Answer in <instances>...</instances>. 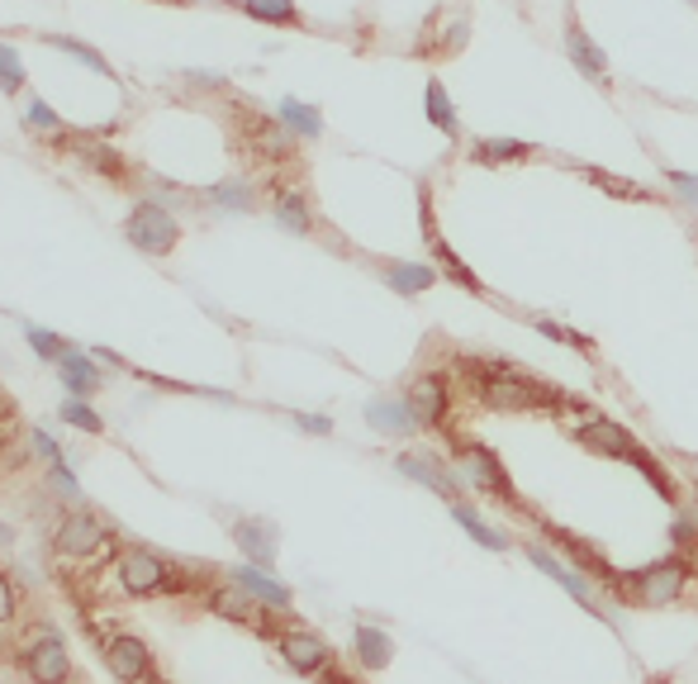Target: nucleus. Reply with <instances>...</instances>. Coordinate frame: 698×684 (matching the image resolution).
Here are the masks:
<instances>
[{
    "label": "nucleus",
    "mask_w": 698,
    "mask_h": 684,
    "mask_svg": "<svg viewBox=\"0 0 698 684\" xmlns=\"http://www.w3.org/2000/svg\"><path fill=\"white\" fill-rule=\"evenodd\" d=\"M105 656H110V670H114V675L128 680V684L148 675V647H143L138 637H114L110 647H105Z\"/></svg>",
    "instance_id": "4468645a"
},
{
    "label": "nucleus",
    "mask_w": 698,
    "mask_h": 684,
    "mask_svg": "<svg viewBox=\"0 0 698 684\" xmlns=\"http://www.w3.org/2000/svg\"><path fill=\"white\" fill-rule=\"evenodd\" d=\"M476 157L480 167H504V162H528L532 157V143H523V138H480L476 143Z\"/></svg>",
    "instance_id": "dca6fc26"
},
{
    "label": "nucleus",
    "mask_w": 698,
    "mask_h": 684,
    "mask_svg": "<svg viewBox=\"0 0 698 684\" xmlns=\"http://www.w3.org/2000/svg\"><path fill=\"white\" fill-rule=\"evenodd\" d=\"M52 485H58V490L68 494V499H76V494H82V490H76V480H72V476H68V471H62V466H52Z\"/></svg>",
    "instance_id": "58836bf2"
},
{
    "label": "nucleus",
    "mask_w": 698,
    "mask_h": 684,
    "mask_svg": "<svg viewBox=\"0 0 698 684\" xmlns=\"http://www.w3.org/2000/svg\"><path fill=\"white\" fill-rule=\"evenodd\" d=\"M409 410L418 418V428H428V424H442L446 418V380L442 376H418L414 386H409Z\"/></svg>",
    "instance_id": "1a4fd4ad"
},
{
    "label": "nucleus",
    "mask_w": 698,
    "mask_h": 684,
    "mask_svg": "<svg viewBox=\"0 0 698 684\" xmlns=\"http://www.w3.org/2000/svg\"><path fill=\"white\" fill-rule=\"evenodd\" d=\"M10 613H15V595H10V581L0 575V623H5Z\"/></svg>",
    "instance_id": "ea45409f"
},
{
    "label": "nucleus",
    "mask_w": 698,
    "mask_h": 684,
    "mask_svg": "<svg viewBox=\"0 0 698 684\" xmlns=\"http://www.w3.org/2000/svg\"><path fill=\"white\" fill-rule=\"evenodd\" d=\"M565 58H571L575 68L589 76V82H599V86L609 82V58H603V48L585 34V24H579L575 15L565 20Z\"/></svg>",
    "instance_id": "0eeeda50"
},
{
    "label": "nucleus",
    "mask_w": 698,
    "mask_h": 684,
    "mask_svg": "<svg viewBox=\"0 0 698 684\" xmlns=\"http://www.w3.org/2000/svg\"><path fill=\"white\" fill-rule=\"evenodd\" d=\"M366 418H371V428L385 432V438H404V432L418 428L409 400H394V394H376V400L366 404Z\"/></svg>",
    "instance_id": "9d476101"
},
{
    "label": "nucleus",
    "mask_w": 698,
    "mask_h": 684,
    "mask_svg": "<svg viewBox=\"0 0 698 684\" xmlns=\"http://www.w3.org/2000/svg\"><path fill=\"white\" fill-rule=\"evenodd\" d=\"M62 418H68L72 428H82V432H100V418L90 414L82 400H68V404H62Z\"/></svg>",
    "instance_id": "473e14b6"
},
{
    "label": "nucleus",
    "mask_w": 698,
    "mask_h": 684,
    "mask_svg": "<svg viewBox=\"0 0 698 684\" xmlns=\"http://www.w3.org/2000/svg\"><path fill=\"white\" fill-rule=\"evenodd\" d=\"M528 561L537 565V571H547L551 581H556V585H561L571 599H579V603H585L589 613H603V609H599V599L589 595V581H585V575H575L571 565H561L556 557H551V551H542V542H528Z\"/></svg>",
    "instance_id": "6e6552de"
},
{
    "label": "nucleus",
    "mask_w": 698,
    "mask_h": 684,
    "mask_svg": "<svg viewBox=\"0 0 698 684\" xmlns=\"http://www.w3.org/2000/svg\"><path fill=\"white\" fill-rule=\"evenodd\" d=\"M209 200L215 205H223V209H257V195L247 191V186H238V181H229V186H219V191H209Z\"/></svg>",
    "instance_id": "c756f323"
},
{
    "label": "nucleus",
    "mask_w": 698,
    "mask_h": 684,
    "mask_svg": "<svg viewBox=\"0 0 698 684\" xmlns=\"http://www.w3.org/2000/svg\"><path fill=\"white\" fill-rule=\"evenodd\" d=\"M281 124L290 129V134H299V138H319L323 134L319 110L305 105V100H281Z\"/></svg>",
    "instance_id": "6ab92c4d"
},
{
    "label": "nucleus",
    "mask_w": 698,
    "mask_h": 684,
    "mask_svg": "<svg viewBox=\"0 0 698 684\" xmlns=\"http://www.w3.org/2000/svg\"><path fill=\"white\" fill-rule=\"evenodd\" d=\"M215 613H223V618H238V623H257V609H253V595H247L243 585H223V589H215Z\"/></svg>",
    "instance_id": "412c9836"
},
{
    "label": "nucleus",
    "mask_w": 698,
    "mask_h": 684,
    "mask_svg": "<svg viewBox=\"0 0 698 684\" xmlns=\"http://www.w3.org/2000/svg\"><path fill=\"white\" fill-rule=\"evenodd\" d=\"M243 10L253 20H267V24H299L295 0H243Z\"/></svg>",
    "instance_id": "c85d7f7f"
},
{
    "label": "nucleus",
    "mask_w": 698,
    "mask_h": 684,
    "mask_svg": "<svg viewBox=\"0 0 698 684\" xmlns=\"http://www.w3.org/2000/svg\"><path fill=\"white\" fill-rule=\"evenodd\" d=\"M357 656H362L366 670H385L394 647H390L385 633H376V627H357Z\"/></svg>",
    "instance_id": "4be33fe9"
},
{
    "label": "nucleus",
    "mask_w": 698,
    "mask_h": 684,
    "mask_svg": "<svg viewBox=\"0 0 698 684\" xmlns=\"http://www.w3.org/2000/svg\"><path fill=\"white\" fill-rule=\"evenodd\" d=\"M394 466H400V476H409V480H418V485H428V490H438L446 504H456V499H461V485H456L452 471L442 466V456H432V452H404Z\"/></svg>",
    "instance_id": "39448f33"
},
{
    "label": "nucleus",
    "mask_w": 698,
    "mask_h": 684,
    "mask_svg": "<svg viewBox=\"0 0 698 684\" xmlns=\"http://www.w3.org/2000/svg\"><path fill=\"white\" fill-rule=\"evenodd\" d=\"M58 48H62V52H72V58H76V62H86V68H90V72H100V76H110V68H105V58H100V52H90V48H82V44H76V38H58Z\"/></svg>",
    "instance_id": "72a5a7b5"
},
{
    "label": "nucleus",
    "mask_w": 698,
    "mask_h": 684,
    "mask_svg": "<svg viewBox=\"0 0 698 684\" xmlns=\"http://www.w3.org/2000/svg\"><path fill=\"white\" fill-rule=\"evenodd\" d=\"M461 366H466V376L476 380L480 400L490 404V410L528 414V410H542V404H556V400H561V394L551 390V386H542V380H532V376H523V371H513V366H504V362L466 357Z\"/></svg>",
    "instance_id": "f257e3e1"
},
{
    "label": "nucleus",
    "mask_w": 698,
    "mask_h": 684,
    "mask_svg": "<svg viewBox=\"0 0 698 684\" xmlns=\"http://www.w3.org/2000/svg\"><path fill=\"white\" fill-rule=\"evenodd\" d=\"M424 110H428V124L442 129L446 138L461 134L456 129V105H452V96H446V86L438 82V76H428V86H424Z\"/></svg>",
    "instance_id": "2eb2a0df"
},
{
    "label": "nucleus",
    "mask_w": 698,
    "mask_h": 684,
    "mask_svg": "<svg viewBox=\"0 0 698 684\" xmlns=\"http://www.w3.org/2000/svg\"><path fill=\"white\" fill-rule=\"evenodd\" d=\"M579 442L589 447V452H603V456H623V462H637V438L617 424V418H589L585 428H579Z\"/></svg>",
    "instance_id": "423d86ee"
},
{
    "label": "nucleus",
    "mask_w": 698,
    "mask_h": 684,
    "mask_svg": "<svg viewBox=\"0 0 698 684\" xmlns=\"http://www.w3.org/2000/svg\"><path fill=\"white\" fill-rule=\"evenodd\" d=\"M452 513H456V523H461V528H466L470 537H476V542H480L485 551H504V547H509V537H504V533H494V528H485L480 513H476V509H466L461 499L452 504Z\"/></svg>",
    "instance_id": "b1692460"
},
{
    "label": "nucleus",
    "mask_w": 698,
    "mask_h": 684,
    "mask_svg": "<svg viewBox=\"0 0 698 684\" xmlns=\"http://www.w3.org/2000/svg\"><path fill=\"white\" fill-rule=\"evenodd\" d=\"M62 380H68V390H72V394H90V390L100 386L96 366H90L86 357H76V352H68V357H62Z\"/></svg>",
    "instance_id": "bb28decb"
},
{
    "label": "nucleus",
    "mask_w": 698,
    "mask_h": 684,
    "mask_svg": "<svg viewBox=\"0 0 698 684\" xmlns=\"http://www.w3.org/2000/svg\"><path fill=\"white\" fill-rule=\"evenodd\" d=\"M29 442H34V447H38V452H44V456H48V462H52V466H58V456H62V452H58V442H52V438H48V432H38V428H34V432H29Z\"/></svg>",
    "instance_id": "4c0bfd02"
},
{
    "label": "nucleus",
    "mask_w": 698,
    "mask_h": 684,
    "mask_svg": "<svg viewBox=\"0 0 698 684\" xmlns=\"http://www.w3.org/2000/svg\"><path fill=\"white\" fill-rule=\"evenodd\" d=\"M275 219H281L290 233H309L314 229L309 205H305V195L299 191H281V200H275Z\"/></svg>",
    "instance_id": "393cba45"
},
{
    "label": "nucleus",
    "mask_w": 698,
    "mask_h": 684,
    "mask_svg": "<svg viewBox=\"0 0 698 684\" xmlns=\"http://www.w3.org/2000/svg\"><path fill=\"white\" fill-rule=\"evenodd\" d=\"M665 181L679 191V200L698 205V176H689V171H665Z\"/></svg>",
    "instance_id": "f704fd0d"
},
{
    "label": "nucleus",
    "mask_w": 698,
    "mask_h": 684,
    "mask_svg": "<svg viewBox=\"0 0 698 684\" xmlns=\"http://www.w3.org/2000/svg\"><path fill=\"white\" fill-rule=\"evenodd\" d=\"M684 581H689V561H684V557H665V561L647 565V571H637L632 595H637V603H647V609H665V603L679 599Z\"/></svg>",
    "instance_id": "f03ea898"
},
{
    "label": "nucleus",
    "mask_w": 698,
    "mask_h": 684,
    "mask_svg": "<svg viewBox=\"0 0 698 684\" xmlns=\"http://www.w3.org/2000/svg\"><path fill=\"white\" fill-rule=\"evenodd\" d=\"M299 428H309V432H328L333 424H328V418H319V414H299Z\"/></svg>",
    "instance_id": "a19ab883"
},
{
    "label": "nucleus",
    "mask_w": 698,
    "mask_h": 684,
    "mask_svg": "<svg viewBox=\"0 0 698 684\" xmlns=\"http://www.w3.org/2000/svg\"><path fill=\"white\" fill-rule=\"evenodd\" d=\"M281 647H285V661L295 665L299 675H309V670H319V665L328 661V647H323V642L314 637V633H290Z\"/></svg>",
    "instance_id": "f3484780"
},
{
    "label": "nucleus",
    "mask_w": 698,
    "mask_h": 684,
    "mask_svg": "<svg viewBox=\"0 0 698 684\" xmlns=\"http://www.w3.org/2000/svg\"><path fill=\"white\" fill-rule=\"evenodd\" d=\"M328 684H347V680H342V675H333V680H328Z\"/></svg>",
    "instance_id": "37998d69"
},
{
    "label": "nucleus",
    "mask_w": 698,
    "mask_h": 684,
    "mask_svg": "<svg viewBox=\"0 0 698 684\" xmlns=\"http://www.w3.org/2000/svg\"><path fill=\"white\" fill-rule=\"evenodd\" d=\"M385 281L400 295H424L428 285L438 281V267H428V261H394V267L385 271Z\"/></svg>",
    "instance_id": "a211bd4d"
},
{
    "label": "nucleus",
    "mask_w": 698,
    "mask_h": 684,
    "mask_svg": "<svg viewBox=\"0 0 698 684\" xmlns=\"http://www.w3.org/2000/svg\"><path fill=\"white\" fill-rule=\"evenodd\" d=\"M428 243H432V257H438V267H442L446 276H452V281H456V285H466V291H470V295H480V291H485V285H480V276H476V271H470V267H466V261H461V257L452 253V247H446V243L438 239V233H432V239H428Z\"/></svg>",
    "instance_id": "aec40b11"
},
{
    "label": "nucleus",
    "mask_w": 698,
    "mask_h": 684,
    "mask_svg": "<svg viewBox=\"0 0 698 684\" xmlns=\"http://www.w3.org/2000/svg\"><path fill=\"white\" fill-rule=\"evenodd\" d=\"M176 239H181L176 219H171L167 209H157V205H138L134 219H128V243L143 247V253H152V257L171 253V247H176Z\"/></svg>",
    "instance_id": "7ed1b4c3"
},
{
    "label": "nucleus",
    "mask_w": 698,
    "mask_h": 684,
    "mask_svg": "<svg viewBox=\"0 0 698 684\" xmlns=\"http://www.w3.org/2000/svg\"><path fill=\"white\" fill-rule=\"evenodd\" d=\"M0 542H10V528H5V523H0Z\"/></svg>",
    "instance_id": "79ce46f5"
},
{
    "label": "nucleus",
    "mask_w": 698,
    "mask_h": 684,
    "mask_svg": "<svg viewBox=\"0 0 698 684\" xmlns=\"http://www.w3.org/2000/svg\"><path fill=\"white\" fill-rule=\"evenodd\" d=\"M120 581L134 589V595H152V589L167 585V565L152 557V551H124L120 557Z\"/></svg>",
    "instance_id": "9b49d317"
},
{
    "label": "nucleus",
    "mask_w": 698,
    "mask_h": 684,
    "mask_svg": "<svg viewBox=\"0 0 698 684\" xmlns=\"http://www.w3.org/2000/svg\"><path fill=\"white\" fill-rule=\"evenodd\" d=\"M24 665H29V675L38 684H62V680H68V647H62L58 637H44L38 647H29Z\"/></svg>",
    "instance_id": "ddd939ff"
},
{
    "label": "nucleus",
    "mask_w": 698,
    "mask_h": 684,
    "mask_svg": "<svg viewBox=\"0 0 698 684\" xmlns=\"http://www.w3.org/2000/svg\"><path fill=\"white\" fill-rule=\"evenodd\" d=\"M90 162H96L100 171H110V176H120V171H124V167H120V157H114L110 148H90Z\"/></svg>",
    "instance_id": "e433bc0d"
},
{
    "label": "nucleus",
    "mask_w": 698,
    "mask_h": 684,
    "mask_svg": "<svg viewBox=\"0 0 698 684\" xmlns=\"http://www.w3.org/2000/svg\"><path fill=\"white\" fill-rule=\"evenodd\" d=\"M461 471H466V480L476 485V490H485L490 499H499V504H509V499H513V480L504 476L499 456H494V452H485V447H476V442H461Z\"/></svg>",
    "instance_id": "20e7f679"
},
{
    "label": "nucleus",
    "mask_w": 698,
    "mask_h": 684,
    "mask_svg": "<svg viewBox=\"0 0 698 684\" xmlns=\"http://www.w3.org/2000/svg\"><path fill=\"white\" fill-rule=\"evenodd\" d=\"M585 181H595V186H603L609 195H617V200H651V191H641L637 181L609 176V171H599V167H585Z\"/></svg>",
    "instance_id": "cd10ccee"
},
{
    "label": "nucleus",
    "mask_w": 698,
    "mask_h": 684,
    "mask_svg": "<svg viewBox=\"0 0 698 684\" xmlns=\"http://www.w3.org/2000/svg\"><path fill=\"white\" fill-rule=\"evenodd\" d=\"M105 537H110V533H105L90 513H68V518H62V528H58V547L68 551V557H90Z\"/></svg>",
    "instance_id": "f8f14e48"
},
{
    "label": "nucleus",
    "mask_w": 698,
    "mask_h": 684,
    "mask_svg": "<svg viewBox=\"0 0 698 684\" xmlns=\"http://www.w3.org/2000/svg\"><path fill=\"white\" fill-rule=\"evenodd\" d=\"M24 120H29L34 129H58V114H52L44 100H29V110H24Z\"/></svg>",
    "instance_id": "c9c22d12"
},
{
    "label": "nucleus",
    "mask_w": 698,
    "mask_h": 684,
    "mask_svg": "<svg viewBox=\"0 0 698 684\" xmlns=\"http://www.w3.org/2000/svg\"><path fill=\"white\" fill-rule=\"evenodd\" d=\"M29 342H34V352L38 357H68V347H62V338L58 333H48V328H29Z\"/></svg>",
    "instance_id": "2f4dec72"
},
{
    "label": "nucleus",
    "mask_w": 698,
    "mask_h": 684,
    "mask_svg": "<svg viewBox=\"0 0 698 684\" xmlns=\"http://www.w3.org/2000/svg\"><path fill=\"white\" fill-rule=\"evenodd\" d=\"M233 537H238V547H243L257 565H271V557H275V537L261 528V523H238V533H233Z\"/></svg>",
    "instance_id": "5701e85b"
},
{
    "label": "nucleus",
    "mask_w": 698,
    "mask_h": 684,
    "mask_svg": "<svg viewBox=\"0 0 698 684\" xmlns=\"http://www.w3.org/2000/svg\"><path fill=\"white\" fill-rule=\"evenodd\" d=\"M20 76H24V68H20V52L0 44V90H20Z\"/></svg>",
    "instance_id": "7c9ffc66"
},
{
    "label": "nucleus",
    "mask_w": 698,
    "mask_h": 684,
    "mask_svg": "<svg viewBox=\"0 0 698 684\" xmlns=\"http://www.w3.org/2000/svg\"><path fill=\"white\" fill-rule=\"evenodd\" d=\"M238 585H243V589H247V595H253V599H267V603H275V609H285V603H290L285 585L267 581V575H261L257 565H243V571H238Z\"/></svg>",
    "instance_id": "a878e982"
}]
</instances>
